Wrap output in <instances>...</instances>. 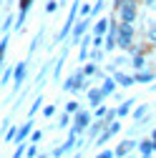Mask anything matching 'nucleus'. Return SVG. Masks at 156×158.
<instances>
[{"label":"nucleus","instance_id":"obj_1","mask_svg":"<svg viewBox=\"0 0 156 158\" xmlns=\"http://www.w3.org/2000/svg\"><path fill=\"white\" fill-rule=\"evenodd\" d=\"M116 48H119V50H126V53H133V50H136V30H133V23H121V20H119V30H116Z\"/></svg>","mask_w":156,"mask_h":158},{"label":"nucleus","instance_id":"obj_2","mask_svg":"<svg viewBox=\"0 0 156 158\" xmlns=\"http://www.w3.org/2000/svg\"><path fill=\"white\" fill-rule=\"evenodd\" d=\"M88 85H91V78H86V75H83V70L78 68V70H73V73L66 78L63 90H66V93H71V95H78V93H83Z\"/></svg>","mask_w":156,"mask_h":158},{"label":"nucleus","instance_id":"obj_3","mask_svg":"<svg viewBox=\"0 0 156 158\" xmlns=\"http://www.w3.org/2000/svg\"><path fill=\"white\" fill-rule=\"evenodd\" d=\"M28 68H30V58H25V60H20V63L13 65V81H10V83H13V93H10V98L20 93L25 78H28Z\"/></svg>","mask_w":156,"mask_h":158},{"label":"nucleus","instance_id":"obj_4","mask_svg":"<svg viewBox=\"0 0 156 158\" xmlns=\"http://www.w3.org/2000/svg\"><path fill=\"white\" fill-rule=\"evenodd\" d=\"M139 5H141V0H126L119 10H113V13H116V18H119L121 23H136V18H139Z\"/></svg>","mask_w":156,"mask_h":158},{"label":"nucleus","instance_id":"obj_5","mask_svg":"<svg viewBox=\"0 0 156 158\" xmlns=\"http://www.w3.org/2000/svg\"><path fill=\"white\" fill-rule=\"evenodd\" d=\"M91 121H93V113H91V108H88V106H83L81 110H76V113H73L71 131H73V133H83V131L91 126Z\"/></svg>","mask_w":156,"mask_h":158},{"label":"nucleus","instance_id":"obj_6","mask_svg":"<svg viewBox=\"0 0 156 158\" xmlns=\"http://www.w3.org/2000/svg\"><path fill=\"white\" fill-rule=\"evenodd\" d=\"M66 58H68V45H63V50L58 53V58H55V63L50 65V78L58 83L61 81V70H63V65H66Z\"/></svg>","mask_w":156,"mask_h":158},{"label":"nucleus","instance_id":"obj_7","mask_svg":"<svg viewBox=\"0 0 156 158\" xmlns=\"http://www.w3.org/2000/svg\"><path fill=\"white\" fill-rule=\"evenodd\" d=\"M83 93H86V101H88V108H96V106H101V103L106 101L98 85H88V88H86Z\"/></svg>","mask_w":156,"mask_h":158},{"label":"nucleus","instance_id":"obj_8","mask_svg":"<svg viewBox=\"0 0 156 158\" xmlns=\"http://www.w3.org/2000/svg\"><path fill=\"white\" fill-rule=\"evenodd\" d=\"M111 75H113V81L119 83V88H133V85H136V78H133V73H124L121 68H116Z\"/></svg>","mask_w":156,"mask_h":158},{"label":"nucleus","instance_id":"obj_9","mask_svg":"<svg viewBox=\"0 0 156 158\" xmlns=\"http://www.w3.org/2000/svg\"><path fill=\"white\" fill-rule=\"evenodd\" d=\"M131 151H136V141H133V138H121L119 146L113 148V156H116V158H124V156H128Z\"/></svg>","mask_w":156,"mask_h":158},{"label":"nucleus","instance_id":"obj_10","mask_svg":"<svg viewBox=\"0 0 156 158\" xmlns=\"http://www.w3.org/2000/svg\"><path fill=\"white\" fill-rule=\"evenodd\" d=\"M33 128H35V118H25V123L18 126V133H15V141H13V143L28 141V135H30V131H33Z\"/></svg>","mask_w":156,"mask_h":158},{"label":"nucleus","instance_id":"obj_11","mask_svg":"<svg viewBox=\"0 0 156 158\" xmlns=\"http://www.w3.org/2000/svg\"><path fill=\"white\" fill-rule=\"evenodd\" d=\"M101 81H103V83H101L98 88H101V93H103V98H111V95L116 93V88H119V83L113 81V75H111V73H106V75L101 78Z\"/></svg>","mask_w":156,"mask_h":158},{"label":"nucleus","instance_id":"obj_12","mask_svg":"<svg viewBox=\"0 0 156 158\" xmlns=\"http://www.w3.org/2000/svg\"><path fill=\"white\" fill-rule=\"evenodd\" d=\"M133 78H136V85H151V83L156 81V70H149V68L136 70V73H133Z\"/></svg>","mask_w":156,"mask_h":158},{"label":"nucleus","instance_id":"obj_13","mask_svg":"<svg viewBox=\"0 0 156 158\" xmlns=\"http://www.w3.org/2000/svg\"><path fill=\"white\" fill-rule=\"evenodd\" d=\"M133 106H136V98L131 95V98H126V101H121V106H116V115H119V118H126V115H131Z\"/></svg>","mask_w":156,"mask_h":158},{"label":"nucleus","instance_id":"obj_14","mask_svg":"<svg viewBox=\"0 0 156 158\" xmlns=\"http://www.w3.org/2000/svg\"><path fill=\"white\" fill-rule=\"evenodd\" d=\"M106 30H108V18H106V15L93 18V23H91V33H96V35H103Z\"/></svg>","mask_w":156,"mask_h":158},{"label":"nucleus","instance_id":"obj_15","mask_svg":"<svg viewBox=\"0 0 156 158\" xmlns=\"http://www.w3.org/2000/svg\"><path fill=\"white\" fill-rule=\"evenodd\" d=\"M136 151H139V156H144V158L154 156V146H151V138L146 135V138H141V141H136Z\"/></svg>","mask_w":156,"mask_h":158},{"label":"nucleus","instance_id":"obj_16","mask_svg":"<svg viewBox=\"0 0 156 158\" xmlns=\"http://www.w3.org/2000/svg\"><path fill=\"white\" fill-rule=\"evenodd\" d=\"M8 45H10V33H3V35H0V68H3V63H5Z\"/></svg>","mask_w":156,"mask_h":158},{"label":"nucleus","instance_id":"obj_17","mask_svg":"<svg viewBox=\"0 0 156 158\" xmlns=\"http://www.w3.org/2000/svg\"><path fill=\"white\" fill-rule=\"evenodd\" d=\"M149 113H151V108H149L146 103H144V106H133V110H131V118H133V121H136V123H139V121H141V118H146Z\"/></svg>","mask_w":156,"mask_h":158},{"label":"nucleus","instance_id":"obj_18","mask_svg":"<svg viewBox=\"0 0 156 158\" xmlns=\"http://www.w3.org/2000/svg\"><path fill=\"white\" fill-rule=\"evenodd\" d=\"M50 65H53V63L48 60V63H43V65H41V70H38V75H35V83H38V88H41V85H46V75L50 73Z\"/></svg>","mask_w":156,"mask_h":158},{"label":"nucleus","instance_id":"obj_19","mask_svg":"<svg viewBox=\"0 0 156 158\" xmlns=\"http://www.w3.org/2000/svg\"><path fill=\"white\" fill-rule=\"evenodd\" d=\"M43 33H46V25H43L41 30H38V33L33 35V40H30V45H28V58H30V55H33V53L38 50V43H41V38H43Z\"/></svg>","mask_w":156,"mask_h":158},{"label":"nucleus","instance_id":"obj_20","mask_svg":"<svg viewBox=\"0 0 156 158\" xmlns=\"http://www.w3.org/2000/svg\"><path fill=\"white\" fill-rule=\"evenodd\" d=\"M71 123H73V115L63 110L61 115H58V126H55V128H61V131H63V128H71Z\"/></svg>","mask_w":156,"mask_h":158},{"label":"nucleus","instance_id":"obj_21","mask_svg":"<svg viewBox=\"0 0 156 158\" xmlns=\"http://www.w3.org/2000/svg\"><path fill=\"white\" fill-rule=\"evenodd\" d=\"M103 55H106V50H103V48L93 45V48H91V53H88V60H96V63H101V60H103Z\"/></svg>","mask_w":156,"mask_h":158},{"label":"nucleus","instance_id":"obj_22","mask_svg":"<svg viewBox=\"0 0 156 158\" xmlns=\"http://www.w3.org/2000/svg\"><path fill=\"white\" fill-rule=\"evenodd\" d=\"M144 38H146V43H149V45H154V48H156V23H151V25L146 28Z\"/></svg>","mask_w":156,"mask_h":158},{"label":"nucleus","instance_id":"obj_23","mask_svg":"<svg viewBox=\"0 0 156 158\" xmlns=\"http://www.w3.org/2000/svg\"><path fill=\"white\" fill-rule=\"evenodd\" d=\"M41 106H43V98H41V93L35 95V101L30 103V108H28V118H35V113L41 110Z\"/></svg>","mask_w":156,"mask_h":158},{"label":"nucleus","instance_id":"obj_24","mask_svg":"<svg viewBox=\"0 0 156 158\" xmlns=\"http://www.w3.org/2000/svg\"><path fill=\"white\" fill-rule=\"evenodd\" d=\"M13 25H15V13H8V15H5V23L0 25V33H10Z\"/></svg>","mask_w":156,"mask_h":158},{"label":"nucleus","instance_id":"obj_25","mask_svg":"<svg viewBox=\"0 0 156 158\" xmlns=\"http://www.w3.org/2000/svg\"><path fill=\"white\" fill-rule=\"evenodd\" d=\"M81 108H83V103H81V101H76V98H73V101H68V103H66V108H63V110L73 115L76 110H81Z\"/></svg>","mask_w":156,"mask_h":158},{"label":"nucleus","instance_id":"obj_26","mask_svg":"<svg viewBox=\"0 0 156 158\" xmlns=\"http://www.w3.org/2000/svg\"><path fill=\"white\" fill-rule=\"evenodd\" d=\"M103 8H106V0H96V3L91 5V15H93V18H98V15L103 13Z\"/></svg>","mask_w":156,"mask_h":158},{"label":"nucleus","instance_id":"obj_27","mask_svg":"<svg viewBox=\"0 0 156 158\" xmlns=\"http://www.w3.org/2000/svg\"><path fill=\"white\" fill-rule=\"evenodd\" d=\"M15 133H18V126H8V128H5V138H3V143H13V141H15Z\"/></svg>","mask_w":156,"mask_h":158},{"label":"nucleus","instance_id":"obj_28","mask_svg":"<svg viewBox=\"0 0 156 158\" xmlns=\"http://www.w3.org/2000/svg\"><path fill=\"white\" fill-rule=\"evenodd\" d=\"M25 156H28V158L41 156V148H38V143H30V141H28V146H25Z\"/></svg>","mask_w":156,"mask_h":158},{"label":"nucleus","instance_id":"obj_29","mask_svg":"<svg viewBox=\"0 0 156 158\" xmlns=\"http://www.w3.org/2000/svg\"><path fill=\"white\" fill-rule=\"evenodd\" d=\"M28 141H30V143H41V141H43V131H41V128H33L30 135H28Z\"/></svg>","mask_w":156,"mask_h":158},{"label":"nucleus","instance_id":"obj_30","mask_svg":"<svg viewBox=\"0 0 156 158\" xmlns=\"http://www.w3.org/2000/svg\"><path fill=\"white\" fill-rule=\"evenodd\" d=\"M13 81V65L10 68H5V73H3V78H0V85H8Z\"/></svg>","mask_w":156,"mask_h":158},{"label":"nucleus","instance_id":"obj_31","mask_svg":"<svg viewBox=\"0 0 156 158\" xmlns=\"http://www.w3.org/2000/svg\"><path fill=\"white\" fill-rule=\"evenodd\" d=\"M15 146H18V148H15L13 158H23V156H25V146H28V143H25V141H20V143H15Z\"/></svg>","mask_w":156,"mask_h":158},{"label":"nucleus","instance_id":"obj_32","mask_svg":"<svg viewBox=\"0 0 156 158\" xmlns=\"http://www.w3.org/2000/svg\"><path fill=\"white\" fill-rule=\"evenodd\" d=\"M88 53H91V48H88V45H81V50H78V60L86 63V60H88Z\"/></svg>","mask_w":156,"mask_h":158},{"label":"nucleus","instance_id":"obj_33","mask_svg":"<svg viewBox=\"0 0 156 158\" xmlns=\"http://www.w3.org/2000/svg\"><path fill=\"white\" fill-rule=\"evenodd\" d=\"M83 15H91V5H88V3H81V5H78V18H83Z\"/></svg>","mask_w":156,"mask_h":158},{"label":"nucleus","instance_id":"obj_34","mask_svg":"<svg viewBox=\"0 0 156 158\" xmlns=\"http://www.w3.org/2000/svg\"><path fill=\"white\" fill-rule=\"evenodd\" d=\"M55 10H58V0H48V3H46V13H48V15H53Z\"/></svg>","mask_w":156,"mask_h":158},{"label":"nucleus","instance_id":"obj_35","mask_svg":"<svg viewBox=\"0 0 156 158\" xmlns=\"http://www.w3.org/2000/svg\"><path fill=\"white\" fill-rule=\"evenodd\" d=\"M55 110H58L55 106H46V108H43V118H53V115H55Z\"/></svg>","mask_w":156,"mask_h":158},{"label":"nucleus","instance_id":"obj_36","mask_svg":"<svg viewBox=\"0 0 156 158\" xmlns=\"http://www.w3.org/2000/svg\"><path fill=\"white\" fill-rule=\"evenodd\" d=\"M98 158H116L113 156V148H101L98 151Z\"/></svg>","mask_w":156,"mask_h":158},{"label":"nucleus","instance_id":"obj_37","mask_svg":"<svg viewBox=\"0 0 156 158\" xmlns=\"http://www.w3.org/2000/svg\"><path fill=\"white\" fill-rule=\"evenodd\" d=\"M149 138H151V146H154V153H156V128L149 133Z\"/></svg>","mask_w":156,"mask_h":158},{"label":"nucleus","instance_id":"obj_38","mask_svg":"<svg viewBox=\"0 0 156 158\" xmlns=\"http://www.w3.org/2000/svg\"><path fill=\"white\" fill-rule=\"evenodd\" d=\"M124 3H126V0H113V3H111V8H113V10H119Z\"/></svg>","mask_w":156,"mask_h":158},{"label":"nucleus","instance_id":"obj_39","mask_svg":"<svg viewBox=\"0 0 156 158\" xmlns=\"http://www.w3.org/2000/svg\"><path fill=\"white\" fill-rule=\"evenodd\" d=\"M144 5L146 8H156V0H144Z\"/></svg>","mask_w":156,"mask_h":158},{"label":"nucleus","instance_id":"obj_40","mask_svg":"<svg viewBox=\"0 0 156 158\" xmlns=\"http://www.w3.org/2000/svg\"><path fill=\"white\" fill-rule=\"evenodd\" d=\"M151 93H156V83H151Z\"/></svg>","mask_w":156,"mask_h":158},{"label":"nucleus","instance_id":"obj_41","mask_svg":"<svg viewBox=\"0 0 156 158\" xmlns=\"http://www.w3.org/2000/svg\"><path fill=\"white\" fill-rule=\"evenodd\" d=\"M0 8H3V0H0Z\"/></svg>","mask_w":156,"mask_h":158},{"label":"nucleus","instance_id":"obj_42","mask_svg":"<svg viewBox=\"0 0 156 158\" xmlns=\"http://www.w3.org/2000/svg\"><path fill=\"white\" fill-rule=\"evenodd\" d=\"M0 133H3V131H0Z\"/></svg>","mask_w":156,"mask_h":158},{"label":"nucleus","instance_id":"obj_43","mask_svg":"<svg viewBox=\"0 0 156 158\" xmlns=\"http://www.w3.org/2000/svg\"><path fill=\"white\" fill-rule=\"evenodd\" d=\"M154 70H156V68H154Z\"/></svg>","mask_w":156,"mask_h":158}]
</instances>
